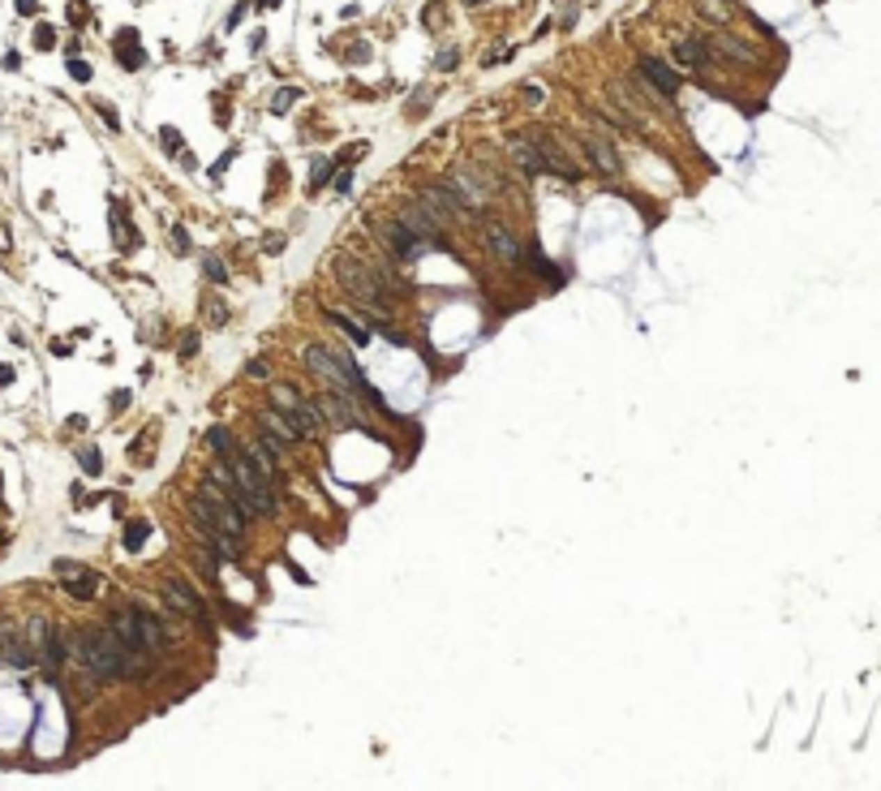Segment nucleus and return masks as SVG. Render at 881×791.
Returning <instances> with one entry per match:
<instances>
[{"label": "nucleus", "instance_id": "20e7f679", "mask_svg": "<svg viewBox=\"0 0 881 791\" xmlns=\"http://www.w3.org/2000/svg\"><path fill=\"white\" fill-rule=\"evenodd\" d=\"M228 469L237 473V482H241V491H245L249 499H254V507H258V516H263V512L271 516V512H275V482H271V477H263V473H258V465H254V461H249V456H237V461H233Z\"/></svg>", "mask_w": 881, "mask_h": 791}, {"label": "nucleus", "instance_id": "f8f14e48", "mask_svg": "<svg viewBox=\"0 0 881 791\" xmlns=\"http://www.w3.org/2000/svg\"><path fill=\"white\" fill-rule=\"evenodd\" d=\"M263 430H271L280 443H297L301 439V430H297V422L293 417H284V409H267L263 413Z\"/></svg>", "mask_w": 881, "mask_h": 791}, {"label": "nucleus", "instance_id": "a19ab883", "mask_svg": "<svg viewBox=\"0 0 881 791\" xmlns=\"http://www.w3.org/2000/svg\"><path fill=\"white\" fill-rule=\"evenodd\" d=\"M263 5H267V9H275V5H280V0H263Z\"/></svg>", "mask_w": 881, "mask_h": 791}, {"label": "nucleus", "instance_id": "a878e982", "mask_svg": "<svg viewBox=\"0 0 881 791\" xmlns=\"http://www.w3.org/2000/svg\"><path fill=\"white\" fill-rule=\"evenodd\" d=\"M207 318H211V327H224V318H228V310H224L219 297H207Z\"/></svg>", "mask_w": 881, "mask_h": 791}, {"label": "nucleus", "instance_id": "0eeeda50", "mask_svg": "<svg viewBox=\"0 0 881 791\" xmlns=\"http://www.w3.org/2000/svg\"><path fill=\"white\" fill-rule=\"evenodd\" d=\"M159 594H164V602L172 610H181V615H189V620H207V602L198 598L181 576H164L159 581Z\"/></svg>", "mask_w": 881, "mask_h": 791}, {"label": "nucleus", "instance_id": "39448f33", "mask_svg": "<svg viewBox=\"0 0 881 791\" xmlns=\"http://www.w3.org/2000/svg\"><path fill=\"white\" fill-rule=\"evenodd\" d=\"M379 237L391 245V254H396L400 263H417V259H426V254H430V241H426V237H417L409 224L383 220V224H379Z\"/></svg>", "mask_w": 881, "mask_h": 791}, {"label": "nucleus", "instance_id": "79ce46f5", "mask_svg": "<svg viewBox=\"0 0 881 791\" xmlns=\"http://www.w3.org/2000/svg\"><path fill=\"white\" fill-rule=\"evenodd\" d=\"M465 5H477V0H465Z\"/></svg>", "mask_w": 881, "mask_h": 791}, {"label": "nucleus", "instance_id": "1a4fd4ad", "mask_svg": "<svg viewBox=\"0 0 881 791\" xmlns=\"http://www.w3.org/2000/svg\"><path fill=\"white\" fill-rule=\"evenodd\" d=\"M56 576L69 585V594L73 598H95V590H99V576L91 572V568H82V564H73V559H56Z\"/></svg>", "mask_w": 881, "mask_h": 791}, {"label": "nucleus", "instance_id": "4be33fe9", "mask_svg": "<svg viewBox=\"0 0 881 791\" xmlns=\"http://www.w3.org/2000/svg\"><path fill=\"white\" fill-rule=\"evenodd\" d=\"M207 443H211L219 456H233V439H228V430H224V426H215V430H211V435H207Z\"/></svg>", "mask_w": 881, "mask_h": 791}, {"label": "nucleus", "instance_id": "9d476101", "mask_svg": "<svg viewBox=\"0 0 881 791\" xmlns=\"http://www.w3.org/2000/svg\"><path fill=\"white\" fill-rule=\"evenodd\" d=\"M637 69H641V78H649V82H653V91H658V95H666V99H671V95H679V73H675L671 65H662L658 56H641V65H637Z\"/></svg>", "mask_w": 881, "mask_h": 791}, {"label": "nucleus", "instance_id": "4468645a", "mask_svg": "<svg viewBox=\"0 0 881 791\" xmlns=\"http://www.w3.org/2000/svg\"><path fill=\"white\" fill-rule=\"evenodd\" d=\"M529 267H533V275H546V279H550V284H555V289L563 284V271H559L555 263H550V259H546L542 249H529Z\"/></svg>", "mask_w": 881, "mask_h": 791}, {"label": "nucleus", "instance_id": "6ab92c4d", "mask_svg": "<svg viewBox=\"0 0 881 791\" xmlns=\"http://www.w3.org/2000/svg\"><path fill=\"white\" fill-rule=\"evenodd\" d=\"M78 461H82V473H91V477L104 473V456H99V447H82Z\"/></svg>", "mask_w": 881, "mask_h": 791}, {"label": "nucleus", "instance_id": "c756f323", "mask_svg": "<svg viewBox=\"0 0 881 791\" xmlns=\"http://www.w3.org/2000/svg\"><path fill=\"white\" fill-rule=\"evenodd\" d=\"M172 245H176V249H181V254L189 249V237H185V228H181V224H176V228H172Z\"/></svg>", "mask_w": 881, "mask_h": 791}, {"label": "nucleus", "instance_id": "412c9836", "mask_svg": "<svg viewBox=\"0 0 881 791\" xmlns=\"http://www.w3.org/2000/svg\"><path fill=\"white\" fill-rule=\"evenodd\" d=\"M159 142H164V146L172 151V155H176V160H181V155H185V142H181V134H176V130H172V125H164V130H159Z\"/></svg>", "mask_w": 881, "mask_h": 791}, {"label": "nucleus", "instance_id": "ea45409f", "mask_svg": "<svg viewBox=\"0 0 881 791\" xmlns=\"http://www.w3.org/2000/svg\"><path fill=\"white\" fill-rule=\"evenodd\" d=\"M5 383H13V370H9V366H0V387H5Z\"/></svg>", "mask_w": 881, "mask_h": 791}, {"label": "nucleus", "instance_id": "aec40b11", "mask_svg": "<svg viewBox=\"0 0 881 791\" xmlns=\"http://www.w3.org/2000/svg\"><path fill=\"white\" fill-rule=\"evenodd\" d=\"M203 271H207V279H215V284L228 279V267L219 263V254H203Z\"/></svg>", "mask_w": 881, "mask_h": 791}, {"label": "nucleus", "instance_id": "6e6552de", "mask_svg": "<svg viewBox=\"0 0 881 791\" xmlns=\"http://www.w3.org/2000/svg\"><path fill=\"white\" fill-rule=\"evenodd\" d=\"M482 237H486V245L494 249V259L499 263H508V267H520V259H524V249H520V241H516V233L503 220H486L482 224Z\"/></svg>", "mask_w": 881, "mask_h": 791}, {"label": "nucleus", "instance_id": "423d86ee", "mask_svg": "<svg viewBox=\"0 0 881 791\" xmlns=\"http://www.w3.org/2000/svg\"><path fill=\"white\" fill-rule=\"evenodd\" d=\"M447 190L460 198V207H465V211H482L486 202H490L486 181H482L477 172H469V168H456V172H451V176H447Z\"/></svg>", "mask_w": 881, "mask_h": 791}, {"label": "nucleus", "instance_id": "393cba45", "mask_svg": "<svg viewBox=\"0 0 881 791\" xmlns=\"http://www.w3.org/2000/svg\"><path fill=\"white\" fill-rule=\"evenodd\" d=\"M69 78H73V82H91V78H95V69H91L86 61L73 56V61H69Z\"/></svg>", "mask_w": 881, "mask_h": 791}, {"label": "nucleus", "instance_id": "dca6fc26", "mask_svg": "<svg viewBox=\"0 0 881 791\" xmlns=\"http://www.w3.org/2000/svg\"><path fill=\"white\" fill-rule=\"evenodd\" d=\"M146 533H150V525H146V521H134L130 529H125V538H120V546H125V551H142V542H146Z\"/></svg>", "mask_w": 881, "mask_h": 791}, {"label": "nucleus", "instance_id": "f03ea898", "mask_svg": "<svg viewBox=\"0 0 881 791\" xmlns=\"http://www.w3.org/2000/svg\"><path fill=\"white\" fill-rule=\"evenodd\" d=\"M336 275L340 284L357 297L366 310H387V279L379 275V267H374V259H357V254H336Z\"/></svg>", "mask_w": 881, "mask_h": 791}, {"label": "nucleus", "instance_id": "58836bf2", "mask_svg": "<svg viewBox=\"0 0 881 791\" xmlns=\"http://www.w3.org/2000/svg\"><path fill=\"white\" fill-rule=\"evenodd\" d=\"M125 400H130V392H112V409H116V413L125 409Z\"/></svg>", "mask_w": 881, "mask_h": 791}, {"label": "nucleus", "instance_id": "f257e3e1", "mask_svg": "<svg viewBox=\"0 0 881 791\" xmlns=\"http://www.w3.org/2000/svg\"><path fill=\"white\" fill-rule=\"evenodd\" d=\"M78 658L82 667L99 679H138L146 675V658L138 650H130L116 632H82L78 636Z\"/></svg>", "mask_w": 881, "mask_h": 791}, {"label": "nucleus", "instance_id": "a211bd4d", "mask_svg": "<svg viewBox=\"0 0 881 791\" xmlns=\"http://www.w3.org/2000/svg\"><path fill=\"white\" fill-rule=\"evenodd\" d=\"M675 52H679V61H684V65H705V47H701L696 39H684Z\"/></svg>", "mask_w": 881, "mask_h": 791}, {"label": "nucleus", "instance_id": "b1692460", "mask_svg": "<svg viewBox=\"0 0 881 791\" xmlns=\"http://www.w3.org/2000/svg\"><path fill=\"white\" fill-rule=\"evenodd\" d=\"M332 168H336L332 160H318V164H314V172H310V185H314V190H322V185H327V176H332Z\"/></svg>", "mask_w": 881, "mask_h": 791}, {"label": "nucleus", "instance_id": "4c0bfd02", "mask_svg": "<svg viewBox=\"0 0 881 791\" xmlns=\"http://www.w3.org/2000/svg\"><path fill=\"white\" fill-rule=\"evenodd\" d=\"M263 43H267V35H263V31H254V35H249V52H258Z\"/></svg>", "mask_w": 881, "mask_h": 791}, {"label": "nucleus", "instance_id": "72a5a7b5", "mask_svg": "<svg viewBox=\"0 0 881 791\" xmlns=\"http://www.w3.org/2000/svg\"><path fill=\"white\" fill-rule=\"evenodd\" d=\"M69 22H73V26H82V22H86V5H73L69 9Z\"/></svg>", "mask_w": 881, "mask_h": 791}, {"label": "nucleus", "instance_id": "f3484780", "mask_svg": "<svg viewBox=\"0 0 881 791\" xmlns=\"http://www.w3.org/2000/svg\"><path fill=\"white\" fill-rule=\"evenodd\" d=\"M301 99V86H284V91H275V99H271V112L280 116V112H288L293 104Z\"/></svg>", "mask_w": 881, "mask_h": 791}, {"label": "nucleus", "instance_id": "9b49d317", "mask_svg": "<svg viewBox=\"0 0 881 791\" xmlns=\"http://www.w3.org/2000/svg\"><path fill=\"white\" fill-rule=\"evenodd\" d=\"M116 65L125 69H142L146 65V52L138 43V31H116Z\"/></svg>", "mask_w": 881, "mask_h": 791}, {"label": "nucleus", "instance_id": "bb28decb", "mask_svg": "<svg viewBox=\"0 0 881 791\" xmlns=\"http://www.w3.org/2000/svg\"><path fill=\"white\" fill-rule=\"evenodd\" d=\"M52 43H56V31L47 26V22H43V26H35V47H39V52H47Z\"/></svg>", "mask_w": 881, "mask_h": 791}, {"label": "nucleus", "instance_id": "5701e85b", "mask_svg": "<svg viewBox=\"0 0 881 791\" xmlns=\"http://www.w3.org/2000/svg\"><path fill=\"white\" fill-rule=\"evenodd\" d=\"M301 404V396L293 392V387H275V409H284V413H293Z\"/></svg>", "mask_w": 881, "mask_h": 791}, {"label": "nucleus", "instance_id": "cd10ccee", "mask_svg": "<svg viewBox=\"0 0 881 791\" xmlns=\"http://www.w3.org/2000/svg\"><path fill=\"white\" fill-rule=\"evenodd\" d=\"M245 13H249V5L241 0V5H233V13L224 17V26H228V31H233V26H241V17H245Z\"/></svg>", "mask_w": 881, "mask_h": 791}, {"label": "nucleus", "instance_id": "2f4dec72", "mask_svg": "<svg viewBox=\"0 0 881 791\" xmlns=\"http://www.w3.org/2000/svg\"><path fill=\"white\" fill-rule=\"evenodd\" d=\"M366 56H370V47H366V43H352V52H348V61H352V65H361Z\"/></svg>", "mask_w": 881, "mask_h": 791}, {"label": "nucleus", "instance_id": "f704fd0d", "mask_svg": "<svg viewBox=\"0 0 881 791\" xmlns=\"http://www.w3.org/2000/svg\"><path fill=\"white\" fill-rule=\"evenodd\" d=\"M245 374H249V378H267V366H263V362H249Z\"/></svg>", "mask_w": 881, "mask_h": 791}, {"label": "nucleus", "instance_id": "2eb2a0df", "mask_svg": "<svg viewBox=\"0 0 881 791\" xmlns=\"http://www.w3.org/2000/svg\"><path fill=\"white\" fill-rule=\"evenodd\" d=\"M589 155H593V164H598L602 172H619V160H615V151H611L607 142H589Z\"/></svg>", "mask_w": 881, "mask_h": 791}, {"label": "nucleus", "instance_id": "e433bc0d", "mask_svg": "<svg viewBox=\"0 0 881 791\" xmlns=\"http://www.w3.org/2000/svg\"><path fill=\"white\" fill-rule=\"evenodd\" d=\"M13 5H17V13H35V9H39V0H13Z\"/></svg>", "mask_w": 881, "mask_h": 791}, {"label": "nucleus", "instance_id": "473e14b6", "mask_svg": "<svg viewBox=\"0 0 881 791\" xmlns=\"http://www.w3.org/2000/svg\"><path fill=\"white\" fill-rule=\"evenodd\" d=\"M348 185H352V172H340V176H336V194H352Z\"/></svg>", "mask_w": 881, "mask_h": 791}, {"label": "nucleus", "instance_id": "7c9ffc66", "mask_svg": "<svg viewBox=\"0 0 881 791\" xmlns=\"http://www.w3.org/2000/svg\"><path fill=\"white\" fill-rule=\"evenodd\" d=\"M198 353V331H189V336L181 340V357H194Z\"/></svg>", "mask_w": 881, "mask_h": 791}, {"label": "nucleus", "instance_id": "ddd939ff", "mask_svg": "<svg viewBox=\"0 0 881 791\" xmlns=\"http://www.w3.org/2000/svg\"><path fill=\"white\" fill-rule=\"evenodd\" d=\"M327 318H332V323H336V327H340V331H344V336H348L352 344H357V348H366V344H370V331H366V327H357V323H352L348 314H336V310H327Z\"/></svg>", "mask_w": 881, "mask_h": 791}, {"label": "nucleus", "instance_id": "c85d7f7f", "mask_svg": "<svg viewBox=\"0 0 881 791\" xmlns=\"http://www.w3.org/2000/svg\"><path fill=\"white\" fill-rule=\"evenodd\" d=\"M95 108H99V116L108 121V130H120V116H116V108H112V104H95Z\"/></svg>", "mask_w": 881, "mask_h": 791}, {"label": "nucleus", "instance_id": "7ed1b4c3", "mask_svg": "<svg viewBox=\"0 0 881 791\" xmlns=\"http://www.w3.org/2000/svg\"><path fill=\"white\" fill-rule=\"evenodd\" d=\"M112 632L130 650H138V654H159L168 645L164 624L150 620V615H142V610H112Z\"/></svg>", "mask_w": 881, "mask_h": 791}, {"label": "nucleus", "instance_id": "c9c22d12", "mask_svg": "<svg viewBox=\"0 0 881 791\" xmlns=\"http://www.w3.org/2000/svg\"><path fill=\"white\" fill-rule=\"evenodd\" d=\"M439 65H443V69H456V65H460V56H456V47H447V56H443Z\"/></svg>", "mask_w": 881, "mask_h": 791}]
</instances>
